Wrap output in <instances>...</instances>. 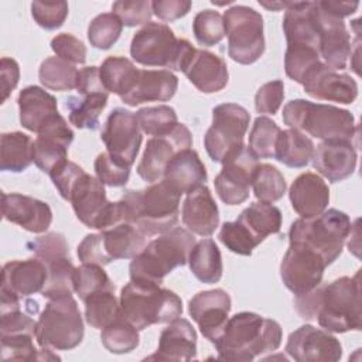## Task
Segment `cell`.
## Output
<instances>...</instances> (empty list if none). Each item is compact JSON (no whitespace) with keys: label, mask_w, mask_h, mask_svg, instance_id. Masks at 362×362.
Returning <instances> with one entry per match:
<instances>
[{"label":"cell","mask_w":362,"mask_h":362,"mask_svg":"<svg viewBox=\"0 0 362 362\" xmlns=\"http://www.w3.org/2000/svg\"><path fill=\"white\" fill-rule=\"evenodd\" d=\"M253 194L263 202H276L283 198L287 184L281 171L267 163L257 164L252 178Z\"/></svg>","instance_id":"7bdbcfd3"},{"label":"cell","mask_w":362,"mask_h":362,"mask_svg":"<svg viewBox=\"0 0 362 362\" xmlns=\"http://www.w3.org/2000/svg\"><path fill=\"white\" fill-rule=\"evenodd\" d=\"M76 253L82 263H90V264H99V266L109 264L105 256V252L102 249L100 233L86 235L82 239V242L78 245Z\"/></svg>","instance_id":"680465c9"},{"label":"cell","mask_w":362,"mask_h":362,"mask_svg":"<svg viewBox=\"0 0 362 362\" xmlns=\"http://www.w3.org/2000/svg\"><path fill=\"white\" fill-rule=\"evenodd\" d=\"M263 7H266L267 10H280V8H287L290 1H272V3H266V1H259Z\"/></svg>","instance_id":"e7e4bbea"},{"label":"cell","mask_w":362,"mask_h":362,"mask_svg":"<svg viewBox=\"0 0 362 362\" xmlns=\"http://www.w3.org/2000/svg\"><path fill=\"white\" fill-rule=\"evenodd\" d=\"M236 222L259 246L269 235L280 232L281 212L270 202H253L240 212Z\"/></svg>","instance_id":"d6a6232c"},{"label":"cell","mask_w":362,"mask_h":362,"mask_svg":"<svg viewBox=\"0 0 362 362\" xmlns=\"http://www.w3.org/2000/svg\"><path fill=\"white\" fill-rule=\"evenodd\" d=\"M0 168L3 171L23 173L34 163V141L23 132L1 134Z\"/></svg>","instance_id":"d590c367"},{"label":"cell","mask_w":362,"mask_h":362,"mask_svg":"<svg viewBox=\"0 0 362 362\" xmlns=\"http://www.w3.org/2000/svg\"><path fill=\"white\" fill-rule=\"evenodd\" d=\"M180 194L164 180L143 189H127L122 195L127 222L146 236L163 235L174 229L180 219Z\"/></svg>","instance_id":"3957f363"},{"label":"cell","mask_w":362,"mask_h":362,"mask_svg":"<svg viewBox=\"0 0 362 362\" xmlns=\"http://www.w3.org/2000/svg\"><path fill=\"white\" fill-rule=\"evenodd\" d=\"M288 198L300 218H313L327 209L329 188L318 174L307 171L293 181Z\"/></svg>","instance_id":"f1b7e54d"},{"label":"cell","mask_w":362,"mask_h":362,"mask_svg":"<svg viewBox=\"0 0 362 362\" xmlns=\"http://www.w3.org/2000/svg\"><path fill=\"white\" fill-rule=\"evenodd\" d=\"M17 103L21 126L34 133H38L42 124L58 113L57 99L35 85L25 86L20 90Z\"/></svg>","instance_id":"4dcf8cb0"},{"label":"cell","mask_w":362,"mask_h":362,"mask_svg":"<svg viewBox=\"0 0 362 362\" xmlns=\"http://www.w3.org/2000/svg\"><path fill=\"white\" fill-rule=\"evenodd\" d=\"M192 31L198 44L204 47H214L219 44L226 35L222 14L209 8L199 11L194 17Z\"/></svg>","instance_id":"c3c4849f"},{"label":"cell","mask_w":362,"mask_h":362,"mask_svg":"<svg viewBox=\"0 0 362 362\" xmlns=\"http://www.w3.org/2000/svg\"><path fill=\"white\" fill-rule=\"evenodd\" d=\"M72 141V129L57 113L37 133V139L34 140V164L48 174L57 164L68 160V147Z\"/></svg>","instance_id":"44dd1931"},{"label":"cell","mask_w":362,"mask_h":362,"mask_svg":"<svg viewBox=\"0 0 362 362\" xmlns=\"http://www.w3.org/2000/svg\"><path fill=\"white\" fill-rule=\"evenodd\" d=\"M314 148L313 140L303 132L287 129L279 134L274 158L287 167L303 168L311 161Z\"/></svg>","instance_id":"836d02e7"},{"label":"cell","mask_w":362,"mask_h":362,"mask_svg":"<svg viewBox=\"0 0 362 362\" xmlns=\"http://www.w3.org/2000/svg\"><path fill=\"white\" fill-rule=\"evenodd\" d=\"M120 311L139 331L181 317L182 301L161 284L130 280L120 291Z\"/></svg>","instance_id":"5b68a950"},{"label":"cell","mask_w":362,"mask_h":362,"mask_svg":"<svg viewBox=\"0 0 362 362\" xmlns=\"http://www.w3.org/2000/svg\"><path fill=\"white\" fill-rule=\"evenodd\" d=\"M93 168L98 180L103 185L124 187L130 177V167H126L112 158L107 151L100 153L93 163Z\"/></svg>","instance_id":"f5cc1de1"},{"label":"cell","mask_w":362,"mask_h":362,"mask_svg":"<svg viewBox=\"0 0 362 362\" xmlns=\"http://www.w3.org/2000/svg\"><path fill=\"white\" fill-rule=\"evenodd\" d=\"M294 308L300 318L317 320L328 332L359 331L361 314V270L355 276H342L331 283H320L313 290L294 297Z\"/></svg>","instance_id":"6da1fadb"},{"label":"cell","mask_w":362,"mask_h":362,"mask_svg":"<svg viewBox=\"0 0 362 362\" xmlns=\"http://www.w3.org/2000/svg\"><path fill=\"white\" fill-rule=\"evenodd\" d=\"M192 232L174 228L148 242L129 264L130 280L161 284L175 267L188 263L189 252L195 245Z\"/></svg>","instance_id":"277c9868"},{"label":"cell","mask_w":362,"mask_h":362,"mask_svg":"<svg viewBox=\"0 0 362 362\" xmlns=\"http://www.w3.org/2000/svg\"><path fill=\"white\" fill-rule=\"evenodd\" d=\"M79 96H88L93 93H103L107 92L103 86V82L100 79V71L98 66H85L78 71L76 76V86Z\"/></svg>","instance_id":"94428289"},{"label":"cell","mask_w":362,"mask_h":362,"mask_svg":"<svg viewBox=\"0 0 362 362\" xmlns=\"http://www.w3.org/2000/svg\"><path fill=\"white\" fill-rule=\"evenodd\" d=\"M99 233L102 249L109 263L119 259H133L146 246L147 236L130 222H122Z\"/></svg>","instance_id":"1f68e13d"},{"label":"cell","mask_w":362,"mask_h":362,"mask_svg":"<svg viewBox=\"0 0 362 362\" xmlns=\"http://www.w3.org/2000/svg\"><path fill=\"white\" fill-rule=\"evenodd\" d=\"M281 327L277 321L242 311L228 318L214 345L219 359L253 361L263 354L276 351L281 344Z\"/></svg>","instance_id":"7a4b0ae2"},{"label":"cell","mask_w":362,"mask_h":362,"mask_svg":"<svg viewBox=\"0 0 362 362\" xmlns=\"http://www.w3.org/2000/svg\"><path fill=\"white\" fill-rule=\"evenodd\" d=\"M69 201L76 218L86 228L105 230L127 222L123 201H107L103 184L86 173L74 185Z\"/></svg>","instance_id":"30bf717a"},{"label":"cell","mask_w":362,"mask_h":362,"mask_svg":"<svg viewBox=\"0 0 362 362\" xmlns=\"http://www.w3.org/2000/svg\"><path fill=\"white\" fill-rule=\"evenodd\" d=\"M0 79H1V103H4L20 79V66L13 58L3 57L0 61Z\"/></svg>","instance_id":"6125c7cd"},{"label":"cell","mask_w":362,"mask_h":362,"mask_svg":"<svg viewBox=\"0 0 362 362\" xmlns=\"http://www.w3.org/2000/svg\"><path fill=\"white\" fill-rule=\"evenodd\" d=\"M100 140L112 158L126 167H132L141 144V130L136 113L115 107L103 124Z\"/></svg>","instance_id":"9a60e30c"},{"label":"cell","mask_w":362,"mask_h":362,"mask_svg":"<svg viewBox=\"0 0 362 362\" xmlns=\"http://www.w3.org/2000/svg\"><path fill=\"white\" fill-rule=\"evenodd\" d=\"M123 24L113 13L98 14L88 27V40L93 48L109 49L120 37Z\"/></svg>","instance_id":"7dc6e473"},{"label":"cell","mask_w":362,"mask_h":362,"mask_svg":"<svg viewBox=\"0 0 362 362\" xmlns=\"http://www.w3.org/2000/svg\"><path fill=\"white\" fill-rule=\"evenodd\" d=\"M188 264L192 274L201 283L215 284L222 277L221 250L212 239H202L194 245L188 256Z\"/></svg>","instance_id":"e575fe53"},{"label":"cell","mask_w":362,"mask_h":362,"mask_svg":"<svg viewBox=\"0 0 362 362\" xmlns=\"http://www.w3.org/2000/svg\"><path fill=\"white\" fill-rule=\"evenodd\" d=\"M307 95L318 100L352 103L358 96V85L348 74H341L324 62H317L301 82Z\"/></svg>","instance_id":"d6986e66"},{"label":"cell","mask_w":362,"mask_h":362,"mask_svg":"<svg viewBox=\"0 0 362 362\" xmlns=\"http://www.w3.org/2000/svg\"><path fill=\"white\" fill-rule=\"evenodd\" d=\"M112 13L119 17L123 25L136 27L140 24L150 23L153 16L151 1L147 0H136V1H124L119 0L112 4Z\"/></svg>","instance_id":"db71d44e"},{"label":"cell","mask_w":362,"mask_h":362,"mask_svg":"<svg viewBox=\"0 0 362 362\" xmlns=\"http://www.w3.org/2000/svg\"><path fill=\"white\" fill-rule=\"evenodd\" d=\"M109 92L93 93L88 96H69L65 107L69 112V122L78 129L96 130L99 127V116L107 105Z\"/></svg>","instance_id":"8d00e7d4"},{"label":"cell","mask_w":362,"mask_h":362,"mask_svg":"<svg viewBox=\"0 0 362 362\" xmlns=\"http://www.w3.org/2000/svg\"><path fill=\"white\" fill-rule=\"evenodd\" d=\"M284 99V83L280 79L266 82L255 95V109L257 113L276 115Z\"/></svg>","instance_id":"6f0895ef"},{"label":"cell","mask_w":362,"mask_h":362,"mask_svg":"<svg viewBox=\"0 0 362 362\" xmlns=\"http://www.w3.org/2000/svg\"><path fill=\"white\" fill-rule=\"evenodd\" d=\"M228 55L238 64L250 65L264 52L263 17L247 6H232L223 13Z\"/></svg>","instance_id":"8fae6325"},{"label":"cell","mask_w":362,"mask_h":362,"mask_svg":"<svg viewBox=\"0 0 362 362\" xmlns=\"http://www.w3.org/2000/svg\"><path fill=\"white\" fill-rule=\"evenodd\" d=\"M48 276L45 286L41 291V296L45 298H57L64 296H72L75 266L71 262V257H59L49 263H45Z\"/></svg>","instance_id":"b9f144b4"},{"label":"cell","mask_w":362,"mask_h":362,"mask_svg":"<svg viewBox=\"0 0 362 362\" xmlns=\"http://www.w3.org/2000/svg\"><path fill=\"white\" fill-rule=\"evenodd\" d=\"M232 307L229 294L222 288L197 293L188 303V313L201 334L212 344L222 334Z\"/></svg>","instance_id":"ffe728a7"},{"label":"cell","mask_w":362,"mask_h":362,"mask_svg":"<svg viewBox=\"0 0 362 362\" xmlns=\"http://www.w3.org/2000/svg\"><path fill=\"white\" fill-rule=\"evenodd\" d=\"M76 66L59 57L45 58L38 69V79L41 85L49 90L65 92L74 89L76 86Z\"/></svg>","instance_id":"f35d334b"},{"label":"cell","mask_w":362,"mask_h":362,"mask_svg":"<svg viewBox=\"0 0 362 362\" xmlns=\"http://www.w3.org/2000/svg\"><path fill=\"white\" fill-rule=\"evenodd\" d=\"M325 260L311 247L290 242L280 263V277L284 286L294 294H304L317 287L324 277Z\"/></svg>","instance_id":"5bb4252c"},{"label":"cell","mask_w":362,"mask_h":362,"mask_svg":"<svg viewBox=\"0 0 362 362\" xmlns=\"http://www.w3.org/2000/svg\"><path fill=\"white\" fill-rule=\"evenodd\" d=\"M191 146V132L182 123H178L168 134L153 136L146 143L141 160L137 165V174L150 184L161 181L170 160L178 151L189 148Z\"/></svg>","instance_id":"2e32d148"},{"label":"cell","mask_w":362,"mask_h":362,"mask_svg":"<svg viewBox=\"0 0 362 362\" xmlns=\"http://www.w3.org/2000/svg\"><path fill=\"white\" fill-rule=\"evenodd\" d=\"M177 88L178 78L168 69H139L132 88L120 99L129 106L167 102L175 95Z\"/></svg>","instance_id":"d4e9b609"},{"label":"cell","mask_w":362,"mask_h":362,"mask_svg":"<svg viewBox=\"0 0 362 362\" xmlns=\"http://www.w3.org/2000/svg\"><path fill=\"white\" fill-rule=\"evenodd\" d=\"M74 288L79 298L83 301L89 296L102 290L115 291V284L103 270V266L82 263L79 267L75 269Z\"/></svg>","instance_id":"bcb514c9"},{"label":"cell","mask_w":362,"mask_h":362,"mask_svg":"<svg viewBox=\"0 0 362 362\" xmlns=\"http://www.w3.org/2000/svg\"><path fill=\"white\" fill-rule=\"evenodd\" d=\"M259 158L245 144L225 157L222 170L214 185L218 197L226 205H239L249 198L252 178Z\"/></svg>","instance_id":"4fadbf2b"},{"label":"cell","mask_w":362,"mask_h":362,"mask_svg":"<svg viewBox=\"0 0 362 362\" xmlns=\"http://www.w3.org/2000/svg\"><path fill=\"white\" fill-rule=\"evenodd\" d=\"M66 1H33L31 16L34 21L44 30L59 28L68 17Z\"/></svg>","instance_id":"816d5d0a"},{"label":"cell","mask_w":362,"mask_h":362,"mask_svg":"<svg viewBox=\"0 0 362 362\" xmlns=\"http://www.w3.org/2000/svg\"><path fill=\"white\" fill-rule=\"evenodd\" d=\"M83 304L86 322L98 329H103L122 314L120 303L113 290L98 291L83 300Z\"/></svg>","instance_id":"ab89813d"},{"label":"cell","mask_w":362,"mask_h":362,"mask_svg":"<svg viewBox=\"0 0 362 362\" xmlns=\"http://www.w3.org/2000/svg\"><path fill=\"white\" fill-rule=\"evenodd\" d=\"M27 249L34 253L44 264L59 257H69V247L66 239L59 232H48L27 242Z\"/></svg>","instance_id":"f907efd6"},{"label":"cell","mask_w":362,"mask_h":362,"mask_svg":"<svg viewBox=\"0 0 362 362\" xmlns=\"http://www.w3.org/2000/svg\"><path fill=\"white\" fill-rule=\"evenodd\" d=\"M85 174L83 168L79 167L78 164L69 161V160H65L59 164H57L49 173V178L52 181V184L55 185V188L58 189L59 195L69 201L71 198V192H72V188L74 185L76 184V181Z\"/></svg>","instance_id":"9f6ffc18"},{"label":"cell","mask_w":362,"mask_h":362,"mask_svg":"<svg viewBox=\"0 0 362 362\" xmlns=\"http://www.w3.org/2000/svg\"><path fill=\"white\" fill-rule=\"evenodd\" d=\"M47 266L37 257L13 260L3 266L0 298H24L41 293L47 281Z\"/></svg>","instance_id":"7402d4cb"},{"label":"cell","mask_w":362,"mask_h":362,"mask_svg":"<svg viewBox=\"0 0 362 362\" xmlns=\"http://www.w3.org/2000/svg\"><path fill=\"white\" fill-rule=\"evenodd\" d=\"M351 230L349 216L339 209L331 208L317 216L294 221L288 230V242H298L311 247L329 266L341 256Z\"/></svg>","instance_id":"ba28073f"},{"label":"cell","mask_w":362,"mask_h":362,"mask_svg":"<svg viewBox=\"0 0 362 362\" xmlns=\"http://www.w3.org/2000/svg\"><path fill=\"white\" fill-rule=\"evenodd\" d=\"M192 3L189 0H154L151 1L153 14L163 21H174L188 14Z\"/></svg>","instance_id":"91938a15"},{"label":"cell","mask_w":362,"mask_h":362,"mask_svg":"<svg viewBox=\"0 0 362 362\" xmlns=\"http://www.w3.org/2000/svg\"><path fill=\"white\" fill-rule=\"evenodd\" d=\"M51 48L57 57L62 58L69 64H85L88 49L85 44L72 34L62 33L51 40Z\"/></svg>","instance_id":"11a10c76"},{"label":"cell","mask_w":362,"mask_h":362,"mask_svg":"<svg viewBox=\"0 0 362 362\" xmlns=\"http://www.w3.org/2000/svg\"><path fill=\"white\" fill-rule=\"evenodd\" d=\"M182 223L189 232L199 236H211L219 225V211L206 185H201L187 194L182 202Z\"/></svg>","instance_id":"83f0119b"},{"label":"cell","mask_w":362,"mask_h":362,"mask_svg":"<svg viewBox=\"0 0 362 362\" xmlns=\"http://www.w3.org/2000/svg\"><path fill=\"white\" fill-rule=\"evenodd\" d=\"M280 132L281 129L279 127V124L270 117H256L249 133V150L257 158H274L276 143Z\"/></svg>","instance_id":"f6af8a7d"},{"label":"cell","mask_w":362,"mask_h":362,"mask_svg":"<svg viewBox=\"0 0 362 362\" xmlns=\"http://www.w3.org/2000/svg\"><path fill=\"white\" fill-rule=\"evenodd\" d=\"M83 334L76 300L72 296L49 298L37 321V344L42 349L69 351L82 342Z\"/></svg>","instance_id":"9c48e42d"},{"label":"cell","mask_w":362,"mask_h":362,"mask_svg":"<svg viewBox=\"0 0 362 362\" xmlns=\"http://www.w3.org/2000/svg\"><path fill=\"white\" fill-rule=\"evenodd\" d=\"M99 71L106 90L122 98L132 88L139 68H136V65L124 57L112 55L102 62Z\"/></svg>","instance_id":"74e56055"},{"label":"cell","mask_w":362,"mask_h":362,"mask_svg":"<svg viewBox=\"0 0 362 362\" xmlns=\"http://www.w3.org/2000/svg\"><path fill=\"white\" fill-rule=\"evenodd\" d=\"M286 352L297 362H335L342 356V345L328 331L305 324L288 335Z\"/></svg>","instance_id":"e0dca14e"},{"label":"cell","mask_w":362,"mask_h":362,"mask_svg":"<svg viewBox=\"0 0 362 362\" xmlns=\"http://www.w3.org/2000/svg\"><path fill=\"white\" fill-rule=\"evenodd\" d=\"M250 115L238 103H221L212 109V124L204 136V146L215 163L243 146Z\"/></svg>","instance_id":"7c38bea8"},{"label":"cell","mask_w":362,"mask_h":362,"mask_svg":"<svg viewBox=\"0 0 362 362\" xmlns=\"http://www.w3.org/2000/svg\"><path fill=\"white\" fill-rule=\"evenodd\" d=\"M315 21L318 30L320 57L329 68L342 71L352 54V41L342 18H338L315 1Z\"/></svg>","instance_id":"ac0fdd59"},{"label":"cell","mask_w":362,"mask_h":362,"mask_svg":"<svg viewBox=\"0 0 362 362\" xmlns=\"http://www.w3.org/2000/svg\"><path fill=\"white\" fill-rule=\"evenodd\" d=\"M1 212L6 221L33 233L45 232L52 222V211L47 202L17 192L1 194Z\"/></svg>","instance_id":"cb8c5ba5"},{"label":"cell","mask_w":362,"mask_h":362,"mask_svg":"<svg viewBox=\"0 0 362 362\" xmlns=\"http://www.w3.org/2000/svg\"><path fill=\"white\" fill-rule=\"evenodd\" d=\"M197 358V332L185 318H175L161 331L156 354L146 359L191 361Z\"/></svg>","instance_id":"4316f807"},{"label":"cell","mask_w":362,"mask_h":362,"mask_svg":"<svg viewBox=\"0 0 362 362\" xmlns=\"http://www.w3.org/2000/svg\"><path fill=\"white\" fill-rule=\"evenodd\" d=\"M182 72L202 93L219 92L228 85L229 81L225 59L206 49H195Z\"/></svg>","instance_id":"484cf974"},{"label":"cell","mask_w":362,"mask_h":362,"mask_svg":"<svg viewBox=\"0 0 362 362\" xmlns=\"http://www.w3.org/2000/svg\"><path fill=\"white\" fill-rule=\"evenodd\" d=\"M313 167L329 182H339L351 177L356 168V150L352 140H322L313 154Z\"/></svg>","instance_id":"603a6c76"},{"label":"cell","mask_w":362,"mask_h":362,"mask_svg":"<svg viewBox=\"0 0 362 362\" xmlns=\"http://www.w3.org/2000/svg\"><path fill=\"white\" fill-rule=\"evenodd\" d=\"M320 62V52L313 48L304 47H287L284 54V71L286 75L294 82H303L304 75Z\"/></svg>","instance_id":"681fc988"},{"label":"cell","mask_w":362,"mask_h":362,"mask_svg":"<svg viewBox=\"0 0 362 362\" xmlns=\"http://www.w3.org/2000/svg\"><path fill=\"white\" fill-rule=\"evenodd\" d=\"M139 127L148 136L168 134L178 124V117L174 107L168 105L147 106L136 112Z\"/></svg>","instance_id":"ee69618b"},{"label":"cell","mask_w":362,"mask_h":362,"mask_svg":"<svg viewBox=\"0 0 362 362\" xmlns=\"http://www.w3.org/2000/svg\"><path fill=\"white\" fill-rule=\"evenodd\" d=\"M102 345L112 354H129L139 346V329L120 314L100 332Z\"/></svg>","instance_id":"60d3db41"},{"label":"cell","mask_w":362,"mask_h":362,"mask_svg":"<svg viewBox=\"0 0 362 362\" xmlns=\"http://www.w3.org/2000/svg\"><path fill=\"white\" fill-rule=\"evenodd\" d=\"M197 48L185 38H177L163 23L144 24L132 38V58L146 66H161L168 71H182Z\"/></svg>","instance_id":"52a82bcc"},{"label":"cell","mask_w":362,"mask_h":362,"mask_svg":"<svg viewBox=\"0 0 362 362\" xmlns=\"http://www.w3.org/2000/svg\"><path fill=\"white\" fill-rule=\"evenodd\" d=\"M206 178V168L191 147L178 151L167 164L163 175V180L180 195L204 185Z\"/></svg>","instance_id":"f546056e"},{"label":"cell","mask_w":362,"mask_h":362,"mask_svg":"<svg viewBox=\"0 0 362 362\" xmlns=\"http://www.w3.org/2000/svg\"><path fill=\"white\" fill-rule=\"evenodd\" d=\"M283 122L290 129L320 140H352L358 133V124L349 110L305 99L287 102L283 107Z\"/></svg>","instance_id":"8992f818"},{"label":"cell","mask_w":362,"mask_h":362,"mask_svg":"<svg viewBox=\"0 0 362 362\" xmlns=\"http://www.w3.org/2000/svg\"><path fill=\"white\" fill-rule=\"evenodd\" d=\"M318 4L321 6V8H324L325 11H328L329 14L342 18L346 16H351L356 11V8L359 7L358 1H332V0H322L318 1Z\"/></svg>","instance_id":"be15d7a7"}]
</instances>
